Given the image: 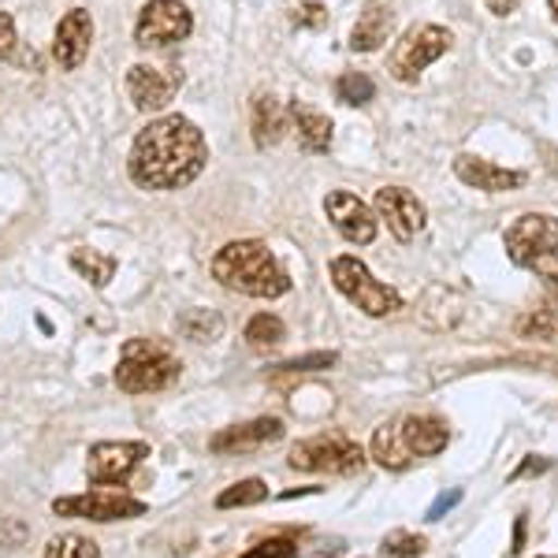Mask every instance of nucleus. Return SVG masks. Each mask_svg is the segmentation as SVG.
Instances as JSON below:
<instances>
[{
  "instance_id": "obj_15",
  "label": "nucleus",
  "mask_w": 558,
  "mask_h": 558,
  "mask_svg": "<svg viewBox=\"0 0 558 558\" xmlns=\"http://www.w3.org/2000/svg\"><path fill=\"white\" fill-rule=\"evenodd\" d=\"M89 41H94V20H89L86 8H71L57 26V38H52V57H57L60 71L83 68Z\"/></svg>"
},
{
  "instance_id": "obj_4",
  "label": "nucleus",
  "mask_w": 558,
  "mask_h": 558,
  "mask_svg": "<svg viewBox=\"0 0 558 558\" xmlns=\"http://www.w3.org/2000/svg\"><path fill=\"white\" fill-rule=\"evenodd\" d=\"M331 283H336V291L343 294L347 302H354L357 310L368 313V317H391V313L402 310L399 291L376 283L373 272H368L362 260L350 257V254L331 260Z\"/></svg>"
},
{
  "instance_id": "obj_35",
  "label": "nucleus",
  "mask_w": 558,
  "mask_h": 558,
  "mask_svg": "<svg viewBox=\"0 0 558 558\" xmlns=\"http://www.w3.org/2000/svg\"><path fill=\"white\" fill-rule=\"evenodd\" d=\"M544 470H551V462H547V458H529L525 465H521V470L510 476V481H521V476H529V473H544Z\"/></svg>"
},
{
  "instance_id": "obj_16",
  "label": "nucleus",
  "mask_w": 558,
  "mask_h": 558,
  "mask_svg": "<svg viewBox=\"0 0 558 558\" xmlns=\"http://www.w3.org/2000/svg\"><path fill=\"white\" fill-rule=\"evenodd\" d=\"M454 175L462 179L465 186H476V191H484V194L521 191V186H525V172L499 168L484 157H470V153H462V157L454 160Z\"/></svg>"
},
{
  "instance_id": "obj_29",
  "label": "nucleus",
  "mask_w": 558,
  "mask_h": 558,
  "mask_svg": "<svg viewBox=\"0 0 558 558\" xmlns=\"http://www.w3.org/2000/svg\"><path fill=\"white\" fill-rule=\"evenodd\" d=\"M425 547H428V539L413 536V533H391L384 539V551L395 558H417V555H425Z\"/></svg>"
},
{
  "instance_id": "obj_32",
  "label": "nucleus",
  "mask_w": 558,
  "mask_h": 558,
  "mask_svg": "<svg viewBox=\"0 0 558 558\" xmlns=\"http://www.w3.org/2000/svg\"><path fill=\"white\" fill-rule=\"evenodd\" d=\"M242 558H299V547L291 539H265V544H257L254 551Z\"/></svg>"
},
{
  "instance_id": "obj_38",
  "label": "nucleus",
  "mask_w": 558,
  "mask_h": 558,
  "mask_svg": "<svg viewBox=\"0 0 558 558\" xmlns=\"http://www.w3.org/2000/svg\"><path fill=\"white\" fill-rule=\"evenodd\" d=\"M313 492H320V488H299V492H283V495H279V499H294V495H313Z\"/></svg>"
},
{
  "instance_id": "obj_10",
  "label": "nucleus",
  "mask_w": 558,
  "mask_h": 558,
  "mask_svg": "<svg viewBox=\"0 0 558 558\" xmlns=\"http://www.w3.org/2000/svg\"><path fill=\"white\" fill-rule=\"evenodd\" d=\"M183 86L179 68H157V64H134L128 71V97L138 112H160L172 105V97Z\"/></svg>"
},
{
  "instance_id": "obj_8",
  "label": "nucleus",
  "mask_w": 558,
  "mask_h": 558,
  "mask_svg": "<svg viewBox=\"0 0 558 558\" xmlns=\"http://www.w3.org/2000/svg\"><path fill=\"white\" fill-rule=\"evenodd\" d=\"M194 31V15L183 0H149L134 26V45L142 49H168L186 41Z\"/></svg>"
},
{
  "instance_id": "obj_37",
  "label": "nucleus",
  "mask_w": 558,
  "mask_h": 558,
  "mask_svg": "<svg viewBox=\"0 0 558 558\" xmlns=\"http://www.w3.org/2000/svg\"><path fill=\"white\" fill-rule=\"evenodd\" d=\"M525 551V514L514 521V547H510V555H521Z\"/></svg>"
},
{
  "instance_id": "obj_3",
  "label": "nucleus",
  "mask_w": 558,
  "mask_h": 558,
  "mask_svg": "<svg viewBox=\"0 0 558 558\" xmlns=\"http://www.w3.org/2000/svg\"><path fill=\"white\" fill-rule=\"evenodd\" d=\"M183 362L172 354V347L160 339H128L120 350V365H116V387L128 395H149L165 391L168 384L179 380Z\"/></svg>"
},
{
  "instance_id": "obj_14",
  "label": "nucleus",
  "mask_w": 558,
  "mask_h": 558,
  "mask_svg": "<svg viewBox=\"0 0 558 558\" xmlns=\"http://www.w3.org/2000/svg\"><path fill=\"white\" fill-rule=\"evenodd\" d=\"M283 421L279 417H257L250 425H231L223 432H216L209 439V451L213 454H254V451H265L283 439Z\"/></svg>"
},
{
  "instance_id": "obj_7",
  "label": "nucleus",
  "mask_w": 558,
  "mask_h": 558,
  "mask_svg": "<svg viewBox=\"0 0 558 558\" xmlns=\"http://www.w3.org/2000/svg\"><path fill=\"white\" fill-rule=\"evenodd\" d=\"M502 246H507V257L521 268H533L539 260L558 254V220L547 213H525L518 216L514 223L502 235Z\"/></svg>"
},
{
  "instance_id": "obj_31",
  "label": "nucleus",
  "mask_w": 558,
  "mask_h": 558,
  "mask_svg": "<svg viewBox=\"0 0 558 558\" xmlns=\"http://www.w3.org/2000/svg\"><path fill=\"white\" fill-rule=\"evenodd\" d=\"M291 23L294 26H305V31H320V26H328V8L317 4V0H310V4L294 8Z\"/></svg>"
},
{
  "instance_id": "obj_36",
  "label": "nucleus",
  "mask_w": 558,
  "mask_h": 558,
  "mask_svg": "<svg viewBox=\"0 0 558 558\" xmlns=\"http://www.w3.org/2000/svg\"><path fill=\"white\" fill-rule=\"evenodd\" d=\"M484 4H488V12H492V15H514L521 0H484Z\"/></svg>"
},
{
  "instance_id": "obj_22",
  "label": "nucleus",
  "mask_w": 558,
  "mask_h": 558,
  "mask_svg": "<svg viewBox=\"0 0 558 558\" xmlns=\"http://www.w3.org/2000/svg\"><path fill=\"white\" fill-rule=\"evenodd\" d=\"M373 458L384 470H407L413 462V454L407 451V444H402L399 425H380L373 432Z\"/></svg>"
},
{
  "instance_id": "obj_34",
  "label": "nucleus",
  "mask_w": 558,
  "mask_h": 558,
  "mask_svg": "<svg viewBox=\"0 0 558 558\" xmlns=\"http://www.w3.org/2000/svg\"><path fill=\"white\" fill-rule=\"evenodd\" d=\"M458 502H462V488H454V492H444V495H439V499H436V502H432V507H428V521H439V518L447 514V510H451V507H458Z\"/></svg>"
},
{
  "instance_id": "obj_5",
  "label": "nucleus",
  "mask_w": 558,
  "mask_h": 558,
  "mask_svg": "<svg viewBox=\"0 0 558 558\" xmlns=\"http://www.w3.org/2000/svg\"><path fill=\"white\" fill-rule=\"evenodd\" d=\"M287 465H291V470H302V473L350 476L365 465V451H362V444H354V439L339 436V432H328V436H313V439L294 444Z\"/></svg>"
},
{
  "instance_id": "obj_19",
  "label": "nucleus",
  "mask_w": 558,
  "mask_h": 558,
  "mask_svg": "<svg viewBox=\"0 0 558 558\" xmlns=\"http://www.w3.org/2000/svg\"><path fill=\"white\" fill-rule=\"evenodd\" d=\"M395 31V12L387 4H365V12L357 15L354 31H350V49L354 52H376L391 38Z\"/></svg>"
},
{
  "instance_id": "obj_39",
  "label": "nucleus",
  "mask_w": 558,
  "mask_h": 558,
  "mask_svg": "<svg viewBox=\"0 0 558 558\" xmlns=\"http://www.w3.org/2000/svg\"><path fill=\"white\" fill-rule=\"evenodd\" d=\"M551 4V15H555V23H558V0H547Z\"/></svg>"
},
{
  "instance_id": "obj_17",
  "label": "nucleus",
  "mask_w": 558,
  "mask_h": 558,
  "mask_svg": "<svg viewBox=\"0 0 558 558\" xmlns=\"http://www.w3.org/2000/svg\"><path fill=\"white\" fill-rule=\"evenodd\" d=\"M399 432H402V444L413 458H432L439 451H447L451 444V428L447 421L432 417V413H413V417L399 421Z\"/></svg>"
},
{
  "instance_id": "obj_9",
  "label": "nucleus",
  "mask_w": 558,
  "mask_h": 558,
  "mask_svg": "<svg viewBox=\"0 0 558 558\" xmlns=\"http://www.w3.org/2000/svg\"><path fill=\"white\" fill-rule=\"evenodd\" d=\"M52 514L60 518H83V521H128L146 514V502L123 492H86L68 495V499L52 502Z\"/></svg>"
},
{
  "instance_id": "obj_23",
  "label": "nucleus",
  "mask_w": 558,
  "mask_h": 558,
  "mask_svg": "<svg viewBox=\"0 0 558 558\" xmlns=\"http://www.w3.org/2000/svg\"><path fill=\"white\" fill-rule=\"evenodd\" d=\"M71 268L83 279H89L94 287H105L108 279L116 276V257L97 254V250H89V246H78V250H71Z\"/></svg>"
},
{
  "instance_id": "obj_2",
  "label": "nucleus",
  "mask_w": 558,
  "mask_h": 558,
  "mask_svg": "<svg viewBox=\"0 0 558 558\" xmlns=\"http://www.w3.org/2000/svg\"><path fill=\"white\" fill-rule=\"evenodd\" d=\"M213 279L220 287L246 299H279L291 291V276L279 265L272 250L257 239H239L216 250L213 257Z\"/></svg>"
},
{
  "instance_id": "obj_13",
  "label": "nucleus",
  "mask_w": 558,
  "mask_h": 558,
  "mask_svg": "<svg viewBox=\"0 0 558 558\" xmlns=\"http://www.w3.org/2000/svg\"><path fill=\"white\" fill-rule=\"evenodd\" d=\"M324 213H328L331 228H336L347 242H354V246H368V242L376 239L373 209H368L362 197H354L350 191H331L328 197H324Z\"/></svg>"
},
{
  "instance_id": "obj_20",
  "label": "nucleus",
  "mask_w": 558,
  "mask_h": 558,
  "mask_svg": "<svg viewBox=\"0 0 558 558\" xmlns=\"http://www.w3.org/2000/svg\"><path fill=\"white\" fill-rule=\"evenodd\" d=\"M250 128H254L257 149L276 146L287 134V108L276 101V94H257L254 108H250Z\"/></svg>"
},
{
  "instance_id": "obj_30",
  "label": "nucleus",
  "mask_w": 558,
  "mask_h": 558,
  "mask_svg": "<svg viewBox=\"0 0 558 558\" xmlns=\"http://www.w3.org/2000/svg\"><path fill=\"white\" fill-rule=\"evenodd\" d=\"M336 362H339L336 350H317V354H302V357H294V362H283L279 368H283V373H320V368H331Z\"/></svg>"
},
{
  "instance_id": "obj_26",
  "label": "nucleus",
  "mask_w": 558,
  "mask_h": 558,
  "mask_svg": "<svg viewBox=\"0 0 558 558\" xmlns=\"http://www.w3.org/2000/svg\"><path fill=\"white\" fill-rule=\"evenodd\" d=\"M287 339V324L276 317V313H257L250 317L246 324V343L257 347V350H268V347H279Z\"/></svg>"
},
{
  "instance_id": "obj_21",
  "label": "nucleus",
  "mask_w": 558,
  "mask_h": 558,
  "mask_svg": "<svg viewBox=\"0 0 558 558\" xmlns=\"http://www.w3.org/2000/svg\"><path fill=\"white\" fill-rule=\"evenodd\" d=\"M175 331L183 339H191V343L205 347L223 336V317L216 310H186L175 317Z\"/></svg>"
},
{
  "instance_id": "obj_24",
  "label": "nucleus",
  "mask_w": 558,
  "mask_h": 558,
  "mask_svg": "<svg viewBox=\"0 0 558 558\" xmlns=\"http://www.w3.org/2000/svg\"><path fill=\"white\" fill-rule=\"evenodd\" d=\"M268 499V484L250 476V481H239L231 488H223L216 495V510H235V507H257V502Z\"/></svg>"
},
{
  "instance_id": "obj_27",
  "label": "nucleus",
  "mask_w": 558,
  "mask_h": 558,
  "mask_svg": "<svg viewBox=\"0 0 558 558\" xmlns=\"http://www.w3.org/2000/svg\"><path fill=\"white\" fill-rule=\"evenodd\" d=\"M45 558H101V547H97L89 536L60 533V536L49 539V547H45Z\"/></svg>"
},
{
  "instance_id": "obj_33",
  "label": "nucleus",
  "mask_w": 558,
  "mask_h": 558,
  "mask_svg": "<svg viewBox=\"0 0 558 558\" xmlns=\"http://www.w3.org/2000/svg\"><path fill=\"white\" fill-rule=\"evenodd\" d=\"M15 49V20L0 12V60H8Z\"/></svg>"
},
{
  "instance_id": "obj_6",
  "label": "nucleus",
  "mask_w": 558,
  "mask_h": 558,
  "mask_svg": "<svg viewBox=\"0 0 558 558\" xmlns=\"http://www.w3.org/2000/svg\"><path fill=\"white\" fill-rule=\"evenodd\" d=\"M451 31L447 26H436V23H421V26H410L399 41H395L391 57H387V71H391L399 83H417L421 71L428 64H436L447 49H451Z\"/></svg>"
},
{
  "instance_id": "obj_11",
  "label": "nucleus",
  "mask_w": 558,
  "mask_h": 558,
  "mask_svg": "<svg viewBox=\"0 0 558 558\" xmlns=\"http://www.w3.org/2000/svg\"><path fill=\"white\" fill-rule=\"evenodd\" d=\"M86 458L94 484H123L149 458V444H142V439H134V444H94Z\"/></svg>"
},
{
  "instance_id": "obj_25",
  "label": "nucleus",
  "mask_w": 558,
  "mask_h": 558,
  "mask_svg": "<svg viewBox=\"0 0 558 558\" xmlns=\"http://www.w3.org/2000/svg\"><path fill=\"white\" fill-rule=\"evenodd\" d=\"M518 336L529 343H558V310H533L518 320Z\"/></svg>"
},
{
  "instance_id": "obj_28",
  "label": "nucleus",
  "mask_w": 558,
  "mask_h": 558,
  "mask_svg": "<svg viewBox=\"0 0 558 558\" xmlns=\"http://www.w3.org/2000/svg\"><path fill=\"white\" fill-rule=\"evenodd\" d=\"M336 97L343 105H368L376 97V83L365 75V71H347V75H339V83H336Z\"/></svg>"
},
{
  "instance_id": "obj_1",
  "label": "nucleus",
  "mask_w": 558,
  "mask_h": 558,
  "mask_svg": "<svg viewBox=\"0 0 558 558\" xmlns=\"http://www.w3.org/2000/svg\"><path fill=\"white\" fill-rule=\"evenodd\" d=\"M209 165L205 134L186 116L153 120L131 146V179L142 191H179L194 183Z\"/></svg>"
},
{
  "instance_id": "obj_40",
  "label": "nucleus",
  "mask_w": 558,
  "mask_h": 558,
  "mask_svg": "<svg viewBox=\"0 0 558 558\" xmlns=\"http://www.w3.org/2000/svg\"><path fill=\"white\" fill-rule=\"evenodd\" d=\"M555 291H558V279H555Z\"/></svg>"
},
{
  "instance_id": "obj_18",
  "label": "nucleus",
  "mask_w": 558,
  "mask_h": 558,
  "mask_svg": "<svg viewBox=\"0 0 558 558\" xmlns=\"http://www.w3.org/2000/svg\"><path fill=\"white\" fill-rule=\"evenodd\" d=\"M287 120H291L294 131H299V146L305 153H328L331 149V120L324 112H317L313 105L291 101V108H287Z\"/></svg>"
},
{
  "instance_id": "obj_12",
  "label": "nucleus",
  "mask_w": 558,
  "mask_h": 558,
  "mask_svg": "<svg viewBox=\"0 0 558 558\" xmlns=\"http://www.w3.org/2000/svg\"><path fill=\"white\" fill-rule=\"evenodd\" d=\"M376 213H380L387 231L399 242L417 239V231L425 228V220H428L425 205H421L417 194H410L407 186H380V191H376Z\"/></svg>"
}]
</instances>
